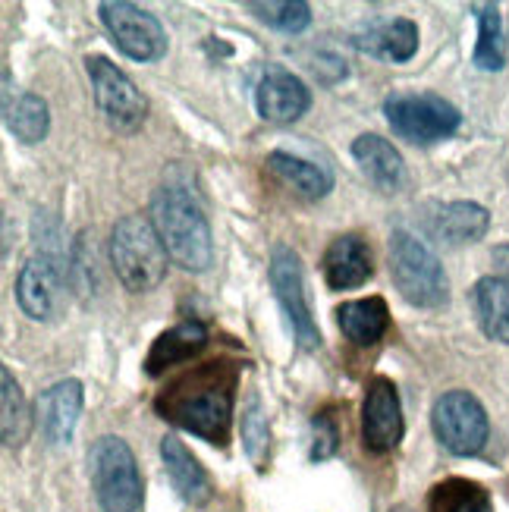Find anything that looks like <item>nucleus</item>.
I'll return each mask as SVG.
<instances>
[{"instance_id":"nucleus-5","label":"nucleus","mask_w":509,"mask_h":512,"mask_svg":"<svg viewBox=\"0 0 509 512\" xmlns=\"http://www.w3.org/2000/svg\"><path fill=\"white\" fill-rule=\"evenodd\" d=\"M390 277L400 296L418 308H440L450 299V286L440 258L406 230L390 236Z\"/></svg>"},{"instance_id":"nucleus-18","label":"nucleus","mask_w":509,"mask_h":512,"mask_svg":"<svg viewBox=\"0 0 509 512\" xmlns=\"http://www.w3.org/2000/svg\"><path fill=\"white\" fill-rule=\"evenodd\" d=\"M161 459H164V469H167L173 491L180 494L186 503L205 506L211 500V481H208L202 465H198V459L183 447V440L164 437L161 440Z\"/></svg>"},{"instance_id":"nucleus-24","label":"nucleus","mask_w":509,"mask_h":512,"mask_svg":"<svg viewBox=\"0 0 509 512\" xmlns=\"http://www.w3.org/2000/svg\"><path fill=\"white\" fill-rule=\"evenodd\" d=\"M428 512H494V503L481 484L466 478H450L434 484L428 497Z\"/></svg>"},{"instance_id":"nucleus-32","label":"nucleus","mask_w":509,"mask_h":512,"mask_svg":"<svg viewBox=\"0 0 509 512\" xmlns=\"http://www.w3.org/2000/svg\"><path fill=\"white\" fill-rule=\"evenodd\" d=\"M393 512H406V509H393Z\"/></svg>"},{"instance_id":"nucleus-4","label":"nucleus","mask_w":509,"mask_h":512,"mask_svg":"<svg viewBox=\"0 0 509 512\" xmlns=\"http://www.w3.org/2000/svg\"><path fill=\"white\" fill-rule=\"evenodd\" d=\"M88 478L104 512H136L142 506V475L123 437H98L88 450Z\"/></svg>"},{"instance_id":"nucleus-26","label":"nucleus","mask_w":509,"mask_h":512,"mask_svg":"<svg viewBox=\"0 0 509 512\" xmlns=\"http://www.w3.org/2000/svg\"><path fill=\"white\" fill-rule=\"evenodd\" d=\"M4 117H7V129L19 142L35 145L48 136L51 114H48V104H44L38 95H19L16 101H7Z\"/></svg>"},{"instance_id":"nucleus-15","label":"nucleus","mask_w":509,"mask_h":512,"mask_svg":"<svg viewBox=\"0 0 509 512\" xmlns=\"http://www.w3.org/2000/svg\"><path fill=\"white\" fill-rule=\"evenodd\" d=\"M425 227L434 239L447 242V246H466V242H478L491 227L488 208L475 202H450L437 205L434 214H428Z\"/></svg>"},{"instance_id":"nucleus-27","label":"nucleus","mask_w":509,"mask_h":512,"mask_svg":"<svg viewBox=\"0 0 509 512\" xmlns=\"http://www.w3.org/2000/svg\"><path fill=\"white\" fill-rule=\"evenodd\" d=\"M475 16H478V44H475L472 60H475L478 70L497 73V70H503V63H506L500 10L494 4H478L475 7Z\"/></svg>"},{"instance_id":"nucleus-13","label":"nucleus","mask_w":509,"mask_h":512,"mask_svg":"<svg viewBox=\"0 0 509 512\" xmlns=\"http://www.w3.org/2000/svg\"><path fill=\"white\" fill-rule=\"evenodd\" d=\"M255 104L258 114L268 123H296L312 107V92H308L299 76L280 70V66H271L255 88Z\"/></svg>"},{"instance_id":"nucleus-28","label":"nucleus","mask_w":509,"mask_h":512,"mask_svg":"<svg viewBox=\"0 0 509 512\" xmlns=\"http://www.w3.org/2000/svg\"><path fill=\"white\" fill-rule=\"evenodd\" d=\"M261 22L280 29V32H302L312 22V7L302 0H271V4H246Z\"/></svg>"},{"instance_id":"nucleus-9","label":"nucleus","mask_w":509,"mask_h":512,"mask_svg":"<svg viewBox=\"0 0 509 512\" xmlns=\"http://www.w3.org/2000/svg\"><path fill=\"white\" fill-rule=\"evenodd\" d=\"M271 286L274 296L283 308L286 321L293 327V337L299 349L315 352L321 346V330L312 318V308L305 299V274H302V261L290 246H274L271 252Z\"/></svg>"},{"instance_id":"nucleus-19","label":"nucleus","mask_w":509,"mask_h":512,"mask_svg":"<svg viewBox=\"0 0 509 512\" xmlns=\"http://www.w3.org/2000/svg\"><path fill=\"white\" fill-rule=\"evenodd\" d=\"M205 346H208V330H205V324H198V321L176 324V327L164 330L161 337L154 340V346L148 349L145 371L151 377H158V374H164L173 365L189 362L192 355H198Z\"/></svg>"},{"instance_id":"nucleus-8","label":"nucleus","mask_w":509,"mask_h":512,"mask_svg":"<svg viewBox=\"0 0 509 512\" xmlns=\"http://www.w3.org/2000/svg\"><path fill=\"white\" fill-rule=\"evenodd\" d=\"M85 70L95 88V101L104 120L120 132H136L145 123L148 101L132 79L107 57H85Z\"/></svg>"},{"instance_id":"nucleus-21","label":"nucleus","mask_w":509,"mask_h":512,"mask_svg":"<svg viewBox=\"0 0 509 512\" xmlns=\"http://www.w3.org/2000/svg\"><path fill=\"white\" fill-rule=\"evenodd\" d=\"M472 308L491 340L509 343V280L481 277L472 289Z\"/></svg>"},{"instance_id":"nucleus-23","label":"nucleus","mask_w":509,"mask_h":512,"mask_svg":"<svg viewBox=\"0 0 509 512\" xmlns=\"http://www.w3.org/2000/svg\"><path fill=\"white\" fill-rule=\"evenodd\" d=\"M356 48L374 57H384L393 63H406L418 51V26L412 19H393L368 29L365 38H356Z\"/></svg>"},{"instance_id":"nucleus-10","label":"nucleus","mask_w":509,"mask_h":512,"mask_svg":"<svg viewBox=\"0 0 509 512\" xmlns=\"http://www.w3.org/2000/svg\"><path fill=\"white\" fill-rule=\"evenodd\" d=\"M101 19L126 57L139 63H154L167 54V35L154 13L136 4H126V0H104Z\"/></svg>"},{"instance_id":"nucleus-17","label":"nucleus","mask_w":509,"mask_h":512,"mask_svg":"<svg viewBox=\"0 0 509 512\" xmlns=\"http://www.w3.org/2000/svg\"><path fill=\"white\" fill-rule=\"evenodd\" d=\"M352 158H356L362 173L381 192H396L406 180V164L400 158V151H396L387 139L374 136V132H365V136L352 142Z\"/></svg>"},{"instance_id":"nucleus-30","label":"nucleus","mask_w":509,"mask_h":512,"mask_svg":"<svg viewBox=\"0 0 509 512\" xmlns=\"http://www.w3.org/2000/svg\"><path fill=\"white\" fill-rule=\"evenodd\" d=\"M312 428H315V443H312V459L324 462L337 453V443H340V431L334 425L330 415H315L312 418Z\"/></svg>"},{"instance_id":"nucleus-1","label":"nucleus","mask_w":509,"mask_h":512,"mask_svg":"<svg viewBox=\"0 0 509 512\" xmlns=\"http://www.w3.org/2000/svg\"><path fill=\"white\" fill-rule=\"evenodd\" d=\"M239 368L227 359H214L195 365L158 393L154 409L161 418L173 421L176 428L192 431L208 443L224 447L233 421V396H236Z\"/></svg>"},{"instance_id":"nucleus-14","label":"nucleus","mask_w":509,"mask_h":512,"mask_svg":"<svg viewBox=\"0 0 509 512\" xmlns=\"http://www.w3.org/2000/svg\"><path fill=\"white\" fill-rule=\"evenodd\" d=\"M82 412V384L79 381H60L38 396V421L41 434L51 447H66L73 440Z\"/></svg>"},{"instance_id":"nucleus-25","label":"nucleus","mask_w":509,"mask_h":512,"mask_svg":"<svg viewBox=\"0 0 509 512\" xmlns=\"http://www.w3.org/2000/svg\"><path fill=\"white\" fill-rule=\"evenodd\" d=\"M0 434H4L7 447H19L22 440L32 431V415L26 406V396H22L16 377L10 368H0Z\"/></svg>"},{"instance_id":"nucleus-12","label":"nucleus","mask_w":509,"mask_h":512,"mask_svg":"<svg viewBox=\"0 0 509 512\" xmlns=\"http://www.w3.org/2000/svg\"><path fill=\"white\" fill-rule=\"evenodd\" d=\"M16 302L32 321H54L66 302V280L60 261L51 255H35L22 264L16 277Z\"/></svg>"},{"instance_id":"nucleus-31","label":"nucleus","mask_w":509,"mask_h":512,"mask_svg":"<svg viewBox=\"0 0 509 512\" xmlns=\"http://www.w3.org/2000/svg\"><path fill=\"white\" fill-rule=\"evenodd\" d=\"M494 264H497V271L503 274V280H509V246L494 249Z\"/></svg>"},{"instance_id":"nucleus-6","label":"nucleus","mask_w":509,"mask_h":512,"mask_svg":"<svg viewBox=\"0 0 509 512\" xmlns=\"http://www.w3.org/2000/svg\"><path fill=\"white\" fill-rule=\"evenodd\" d=\"M384 114L396 136L415 145H431V142L447 139L462 123L459 110L447 98L428 95V92L422 95L396 92L384 101Z\"/></svg>"},{"instance_id":"nucleus-3","label":"nucleus","mask_w":509,"mask_h":512,"mask_svg":"<svg viewBox=\"0 0 509 512\" xmlns=\"http://www.w3.org/2000/svg\"><path fill=\"white\" fill-rule=\"evenodd\" d=\"M167 249L151 217L126 214L110 233V264L129 293H151L167 277Z\"/></svg>"},{"instance_id":"nucleus-2","label":"nucleus","mask_w":509,"mask_h":512,"mask_svg":"<svg viewBox=\"0 0 509 512\" xmlns=\"http://www.w3.org/2000/svg\"><path fill=\"white\" fill-rule=\"evenodd\" d=\"M151 224L167 255L192 274H202L214 261L211 224L195 198L180 186H164L151 198Z\"/></svg>"},{"instance_id":"nucleus-11","label":"nucleus","mask_w":509,"mask_h":512,"mask_svg":"<svg viewBox=\"0 0 509 512\" xmlns=\"http://www.w3.org/2000/svg\"><path fill=\"white\" fill-rule=\"evenodd\" d=\"M403 406L390 377H371L362 403V443L368 453H390L403 440Z\"/></svg>"},{"instance_id":"nucleus-29","label":"nucleus","mask_w":509,"mask_h":512,"mask_svg":"<svg viewBox=\"0 0 509 512\" xmlns=\"http://www.w3.org/2000/svg\"><path fill=\"white\" fill-rule=\"evenodd\" d=\"M242 443H246L249 459L258 469H264V456H268V418H264L258 396H252L246 412H242Z\"/></svg>"},{"instance_id":"nucleus-7","label":"nucleus","mask_w":509,"mask_h":512,"mask_svg":"<svg viewBox=\"0 0 509 512\" xmlns=\"http://www.w3.org/2000/svg\"><path fill=\"white\" fill-rule=\"evenodd\" d=\"M431 425H434L437 440L444 443L453 456L481 453L491 434L484 406L466 390H450L440 396L431 412Z\"/></svg>"},{"instance_id":"nucleus-16","label":"nucleus","mask_w":509,"mask_h":512,"mask_svg":"<svg viewBox=\"0 0 509 512\" xmlns=\"http://www.w3.org/2000/svg\"><path fill=\"white\" fill-rule=\"evenodd\" d=\"M371 277V252L365 239L343 233L324 252V280L330 289H356Z\"/></svg>"},{"instance_id":"nucleus-22","label":"nucleus","mask_w":509,"mask_h":512,"mask_svg":"<svg viewBox=\"0 0 509 512\" xmlns=\"http://www.w3.org/2000/svg\"><path fill=\"white\" fill-rule=\"evenodd\" d=\"M268 170L277 176L283 186L296 189L305 198H324L330 189H334V176H330L327 167L312 164L305 158H296V154H286V151H271L268 154Z\"/></svg>"},{"instance_id":"nucleus-20","label":"nucleus","mask_w":509,"mask_h":512,"mask_svg":"<svg viewBox=\"0 0 509 512\" xmlns=\"http://www.w3.org/2000/svg\"><path fill=\"white\" fill-rule=\"evenodd\" d=\"M337 324L343 337L356 346H374L390 327V308L381 296H368L356 302H343L337 308Z\"/></svg>"}]
</instances>
